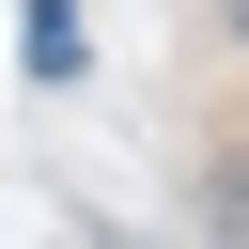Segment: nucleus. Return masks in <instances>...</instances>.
<instances>
[{
  "label": "nucleus",
  "instance_id": "nucleus-1",
  "mask_svg": "<svg viewBox=\"0 0 249 249\" xmlns=\"http://www.w3.org/2000/svg\"><path fill=\"white\" fill-rule=\"evenodd\" d=\"M31 78H78V0H31Z\"/></svg>",
  "mask_w": 249,
  "mask_h": 249
},
{
  "label": "nucleus",
  "instance_id": "nucleus-2",
  "mask_svg": "<svg viewBox=\"0 0 249 249\" xmlns=\"http://www.w3.org/2000/svg\"><path fill=\"white\" fill-rule=\"evenodd\" d=\"M233 47H249V0H233Z\"/></svg>",
  "mask_w": 249,
  "mask_h": 249
}]
</instances>
